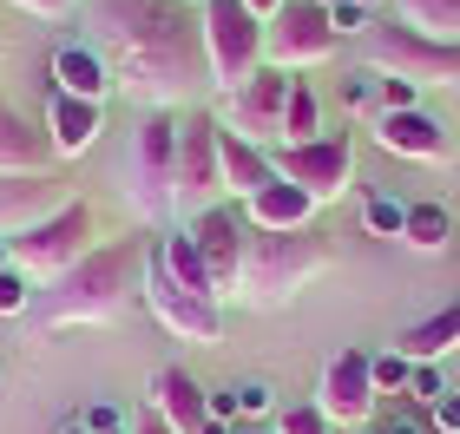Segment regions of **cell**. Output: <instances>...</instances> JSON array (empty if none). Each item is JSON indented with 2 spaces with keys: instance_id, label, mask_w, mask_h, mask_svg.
I'll return each instance as SVG.
<instances>
[{
  "instance_id": "cell-1",
  "label": "cell",
  "mask_w": 460,
  "mask_h": 434,
  "mask_svg": "<svg viewBox=\"0 0 460 434\" xmlns=\"http://www.w3.org/2000/svg\"><path fill=\"white\" fill-rule=\"evenodd\" d=\"M93 47L145 112H178L211 86L204 20L184 0H86Z\"/></svg>"
},
{
  "instance_id": "cell-2",
  "label": "cell",
  "mask_w": 460,
  "mask_h": 434,
  "mask_svg": "<svg viewBox=\"0 0 460 434\" xmlns=\"http://www.w3.org/2000/svg\"><path fill=\"white\" fill-rule=\"evenodd\" d=\"M145 270H152V244H145V237L93 244V251L79 257L66 277H53V283L33 297V316H40V329H86V323H112L119 309L145 289Z\"/></svg>"
},
{
  "instance_id": "cell-3",
  "label": "cell",
  "mask_w": 460,
  "mask_h": 434,
  "mask_svg": "<svg viewBox=\"0 0 460 434\" xmlns=\"http://www.w3.org/2000/svg\"><path fill=\"white\" fill-rule=\"evenodd\" d=\"M329 263H336V244H329L316 224H309V231H250V244H243V297L237 303L277 309V303L296 297L303 283H316Z\"/></svg>"
},
{
  "instance_id": "cell-4",
  "label": "cell",
  "mask_w": 460,
  "mask_h": 434,
  "mask_svg": "<svg viewBox=\"0 0 460 434\" xmlns=\"http://www.w3.org/2000/svg\"><path fill=\"white\" fill-rule=\"evenodd\" d=\"M125 198L145 224L178 211V112H138L132 152H125Z\"/></svg>"
},
{
  "instance_id": "cell-5",
  "label": "cell",
  "mask_w": 460,
  "mask_h": 434,
  "mask_svg": "<svg viewBox=\"0 0 460 434\" xmlns=\"http://www.w3.org/2000/svg\"><path fill=\"white\" fill-rule=\"evenodd\" d=\"M198 20H204V59H211L217 93H237L270 66L263 59V20L250 13L243 0H204Z\"/></svg>"
},
{
  "instance_id": "cell-6",
  "label": "cell",
  "mask_w": 460,
  "mask_h": 434,
  "mask_svg": "<svg viewBox=\"0 0 460 434\" xmlns=\"http://www.w3.org/2000/svg\"><path fill=\"white\" fill-rule=\"evenodd\" d=\"M362 59L375 79H408V86H460V47L447 40H428L402 27V20H382L368 40H362Z\"/></svg>"
},
{
  "instance_id": "cell-7",
  "label": "cell",
  "mask_w": 460,
  "mask_h": 434,
  "mask_svg": "<svg viewBox=\"0 0 460 434\" xmlns=\"http://www.w3.org/2000/svg\"><path fill=\"white\" fill-rule=\"evenodd\" d=\"M86 251H93V204H86V198H66L53 217H40L33 231L13 237V263H20L33 283L66 277Z\"/></svg>"
},
{
  "instance_id": "cell-8",
  "label": "cell",
  "mask_w": 460,
  "mask_h": 434,
  "mask_svg": "<svg viewBox=\"0 0 460 434\" xmlns=\"http://www.w3.org/2000/svg\"><path fill=\"white\" fill-rule=\"evenodd\" d=\"M145 303H152V316L172 329L178 342H198V349H217L224 342V303L204 297V289H184L158 263V244H152V270H145Z\"/></svg>"
},
{
  "instance_id": "cell-9",
  "label": "cell",
  "mask_w": 460,
  "mask_h": 434,
  "mask_svg": "<svg viewBox=\"0 0 460 434\" xmlns=\"http://www.w3.org/2000/svg\"><path fill=\"white\" fill-rule=\"evenodd\" d=\"M342 33L329 27V7H316V0H283V13L263 27V59L283 73H309L323 66V59H336Z\"/></svg>"
},
{
  "instance_id": "cell-10",
  "label": "cell",
  "mask_w": 460,
  "mask_h": 434,
  "mask_svg": "<svg viewBox=\"0 0 460 434\" xmlns=\"http://www.w3.org/2000/svg\"><path fill=\"white\" fill-rule=\"evenodd\" d=\"M277 178L303 184L316 204H336L349 184H355V132H323L309 145H277Z\"/></svg>"
},
{
  "instance_id": "cell-11",
  "label": "cell",
  "mask_w": 460,
  "mask_h": 434,
  "mask_svg": "<svg viewBox=\"0 0 460 434\" xmlns=\"http://www.w3.org/2000/svg\"><path fill=\"white\" fill-rule=\"evenodd\" d=\"M217 119L211 112H191L178 119V217L191 224L198 211H211L217 191H224V158H217Z\"/></svg>"
},
{
  "instance_id": "cell-12",
  "label": "cell",
  "mask_w": 460,
  "mask_h": 434,
  "mask_svg": "<svg viewBox=\"0 0 460 434\" xmlns=\"http://www.w3.org/2000/svg\"><path fill=\"white\" fill-rule=\"evenodd\" d=\"M375 368H368V349H342V356H329L323 382H316V408L336 428H368L375 415Z\"/></svg>"
},
{
  "instance_id": "cell-13",
  "label": "cell",
  "mask_w": 460,
  "mask_h": 434,
  "mask_svg": "<svg viewBox=\"0 0 460 434\" xmlns=\"http://www.w3.org/2000/svg\"><path fill=\"white\" fill-rule=\"evenodd\" d=\"M191 237H198V251L204 263H211V283H217V297H243V244H250V224L243 211H230V204H211V211H198L191 217Z\"/></svg>"
},
{
  "instance_id": "cell-14",
  "label": "cell",
  "mask_w": 460,
  "mask_h": 434,
  "mask_svg": "<svg viewBox=\"0 0 460 434\" xmlns=\"http://www.w3.org/2000/svg\"><path fill=\"white\" fill-rule=\"evenodd\" d=\"M289 79H296V73H283V66H263L257 79H250V86L224 93V126H230V132H243V138H257V145L283 138V106H289Z\"/></svg>"
},
{
  "instance_id": "cell-15",
  "label": "cell",
  "mask_w": 460,
  "mask_h": 434,
  "mask_svg": "<svg viewBox=\"0 0 460 434\" xmlns=\"http://www.w3.org/2000/svg\"><path fill=\"white\" fill-rule=\"evenodd\" d=\"M66 198L73 191L53 172H0V237L13 244L20 231H33L40 217H53Z\"/></svg>"
},
{
  "instance_id": "cell-16",
  "label": "cell",
  "mask_w": 460,
  "mask_h": 434,
  "mask_svg": "<svg viewBox=\"0 0 460 434\" xmlns=\"http://www.w3.org/2000/svg\"><path fill=\"white\" fill-rule=\"evenodd\" d=\"M145 408L152 415H164L178 434H204V421H211V388H198V376L191 368H158L152 376V388H145Z\"/></svg>"
},
{
  "instance_id": "cell-17",
  "label": "cell",
  "mask_w": 460,
  "mask_h": 434,
  "mask_svg": "<svg viewBox=\"0 0 460 434\" xmlns=\"http://www.w3.org/2000/svg\"><path fill=\"white\" fill-rule=\"evenodd\" d=\"M375 145L394 152V158H414V164H441L447 158V126L434 112H421V106L382 112V119H375Z\"/></svg>"
},
{
  "instance_id": "cell-18",
  "label": "cell",
  "mask_w": 460,
  "mask_h": 434,
  "mask_svg": "<svg viewBox=\"0 0 460 434\" xmlns=\"http://www.w3.org/2000/svg\"><path fill=\"white\" fill-rule=\"evenodd\" d=\"M316 211H323V204L309 198L303 184H289V178H270L263 191L243 198V224H250V231H309Z\"/></svg>"
},
{
  "instance_id": "cell-19",
  "label": "cell",
  "mask_w": 460,
  "mask_h": 434,
  "mask_svg": "<svg viewBox=\"0 0 460 434\" xmlns=\"http://www.w3.org/2000/svg\"><path fill=\"white\" fill-rule=\"evenodd\" d=\"M112 86H119V79H112L106 53H99L93 40H73V47H59V53H53V93L106 106V99H112Z\"/></svg>"
},
{
  "instance_id": "cell-20",
  "label": "cell",
  "mask_w": 460,
  "mask_h": 434,
  "mask_svg": "<svg viewBox=\"0 0 460 434\" xmlns=\"http://www.w3.org/2000/svg\"><path fill=\"white\" fill-rule=\"evenodd\" d=\"M53 138L47 126H33L13 99H0V172H53Z\"/></svg>"
},
{
  "instance_id": "cell-21",
  "label": "cell",
  "mask_w": 460,
  "mask_h": 434,
  "mask_svg": "<svg viewBox=\"0 0 460 434\" xmlns=\"http://www.w3.org/2000/svg\"><path fill=\"white\" fill-rule=\"evenodd\" d=\"M99 132H106V106H93V99H66V93H53V99H47V138H53V152H59V158L93 152Z\"/></svg>"
},
{
  "instance_id": "cell-22",
  "label": "cell",
  "mask_w": 460,
  "mask_h": 434,
  "mask_svg": "<svg viewBox=\"0 0 460 434\" xmlns=\"http://www.w3.org/2000/svg\"><path fill=\"white\" fill-rule=\"evenodd\" d=\"M217 126H224V119H217ZM217 158H224V191L230 198H250V191H263V184L277 178V158H270L257 138L230 132V126L217 132Z\"/></svg>"
},
{
  "instance_id": "cell-23",
  "label": "cell",
  "mask_w": 460,
  "mask_h": 434,
  "mask_svg": "<svg viewBox=\"0 0 460 434\" xmlns=\"http://www.w3.org/2000/svg\"><path fill=\"white\" fill-rule=\"evenodd\" d=\"M394 349H402L408 362H447L454 349H460V303L434 309V316H421V323H408Z\"/></svg>"
},
{
  "instance_id": "cell-24",
  "label": "cell",
  "mask_w": 460,
  "mask_h": 434,
  "mask_svg": "<svg viewBox=\"0 0 460 434\" xmlns=\"http://www.w3.org/2000/svg\"><path fill=\"white\" fill-rule=\"evenodd\" d=\"M158 263L172 270L184 289H204V297H217V283H211V263H204V251H198V237H191V224L184 231H172V237H158ZM224 303V297H217Z\"/></svg>"
},
{
  "instance_id": "cell-25",
  "label": "cell",
  "mask_w": 460,
  "mask_h": 434,
  "mask_svg": "<svg viewBox=\"0 0 460 434\" xmlns=\"http://www.w3.org/2000/svg\"><path fill=\"white\" fill-rule=\"evenodd\" d=\"M402 244H408V251H421V257L447 251V244H454V211H447V204H434V198H414V204H408Z\"/></svg>"
},
{
  "instance_id": "cell-26",
  "label": "cell",
  "mask_w": 460,
  "mask_h": 434,
  "mask_svg": "<svg viewBox=\"0 0 460 434\" xmlns=\"http://www.w3.org/2000/svg\"><path fill=\"white\" fill-rule=\"evenodd\" d=\"M394 20L428 40H447V47H460V0H394Z\"/></svg>"
},
{
  "instance_id": "cell-27",
  "label": "cell",
  "mask_w": 460,
  "mask_h": 434,
  "mask_svg": "<svg viewBox=\"0 0 460 434\" xmlns=\"http://www.w3.org/2000/svg\"><path fill=\"white\" fill-rule=\"evenodd\" d=\"M309 138H323V99L296 73V79H289V106H283V138L277 145H309Z\"/></svg>"
},
{
  "instance_id": "cell-28",
  "label": "cell",
  "mask_w": 460,
  "mask_h": 434,
  "mask_svg": "<svg viewBox=\"0 0 460 434\" xmlns=\"http://www.w3.org/2000/svg\"><path fill=\"white\" fill-rule=\"evenodd\" d=\"M362 231H368V237L402 244V231H408V198H388V191L362 198Z\"/></svg>"
},
{
  "instance_id": "cell-29",
  "label": "cell",
  "mask_w": 460,
  "mask_h": 434,
  "mask_svg": "<svg viewBox=\"0 0 460 434\" xmlns=\"http://www.w3.org/2000/svg\"><path fill=\"white\" fill-rule=\"evenodd\" d=\"M368 368H375V395H408V356H402V349H375V356H368Z\"/></svg>"
},
{
  "instance_id": "cell-30",
  "label": "cell",
  "mask_w": 460,
  "mask_h": 434,
  "mask_svg": "<svg viewBox=\"0 0 460 434\" xmlns=\"http://www.w3.org/2000/svg\"><path fill=\"white\" fill-rule=\"evenodd\" d=\"M33 297H40V283L20 270V263H7V270H0V316H27Z\"/></svg>"
},
{
  "instance_id": "cell-31",
  "label": "cell",
  "mask_w": 460,
  "mask_h": 434,
  "mask_svg": "<svg viewBox=\"0 0 460 434\" xmlns=\"http://www.w3.org/2000/svg\"><path fill=\"white\" fill-rule=\"evenodd\" d=\"M329 27H336L342 40H368L382 20H375V7L368 0H342V7H329Z\"/></svg>"
},
{
  "instance_id": "cell-32",
  "label": "cell",
  "mask_w": 460,
  "mask_h": 434,
  "mask_svg": "<svg viewBox=\"0 0 460 434\" xmlns=\"http://www.w3.org/2000/svg\"><path fill=\"white\" fill-rule=\"evenodd\" d=\"M441 395H447L441 362H414V368H408V402H414V408H434Z\"/></svg>"
},
{
  "instance_id": "cell-33",
  "label": "cell",
  "mask_w": 460,
  "mask_h": 434,
  "mask_svg": "<svg viewBox=\"0 0 460 434\" xmlns=\"http://www.w3.org/2000/svg\"><path fill=\"white\" fill-rule=\"evenodd\" d=\"M277 434H336V421H329L316 402H296V408L277 415Z\"/></svg>"
},
{
  "instance_id": "cell-34",
  "label": "cell",
  "mask_w": 460,
  "mask_h": 434,
  "mask_svg": "<svg viewBox=\"0 0 460 434\" xmlns=\"http://www.w3.org/2000/svg\"><path fill=\"white\" fill-rule=\"evenodd\" d=\"M375 99H382V112H408V106H421V86H408V79H382Z\"/></svg>"
},
{
  "instance_id": "cell-35",
  "label": "cell",
  "mask_w": 460,
  "mask_h": 434,
  "mask_svg": "<svg viewBox=\"0 0 460 434\" xmlns=\"http://www.w3.org/2000/svg\"><path fill=\"white\" fill-rule=\"evenodd\" d=\"M428 421H434V434H460V382H447V395L428 408Z\"/></svg>"
},
{
  "instance_id": "cell-36",
  "label": "cell",
  "mask_w": 460,
  "mask_h": 434,
  "mask_svg": "<svg viewBox=\"0 0 460 434\" xmlns=\"http://www.w3.org/2000/svg\"><path fill=\"white\" fill-rule=\"evenodd\" d=\"M270 402H277V395H270V382H243V388H237V415H243V421H263Z\"/></svg>"
},
{
  "instance_id": "cell-37",
  "label": "cell",
  "mask_w": 460,
  "mask_h": 434,
  "mask_svg": "<svg viewBox=\"0 0 460 434\" xmlns=\"http://www.w3.org/2000/svg\"><path fill=\"white\" fill-rule=\"evenodd\" d=\"M375 434H434V421H428V408H414V402H408L402 415H394L388 428H375Z\"/></svg>"
},
{
  "instance_id": "cell-38",
  "label": "cell",
  "mask_w": 460,
  "mask_h": 434,
  "mask_svg": "<svg viewBox=\"0 0 460 434\" xmlns=\"http://www.w3.org/2000/svg\"><path fill=\"white\" fill-rule=\"evenodd\" d=\"M7 7H20V13H33V20H66L79 0H7Z\"/></svg>"
},
{
  "instance_id": "cell-39",
  "label": "cell",
  "mask_w": 460,
  "mask_h": 434,
  "mask_svg": "<svg viewBox=\"0 0 460 434\" xmlns=\"http://www.w3.org/2000/svg\"><path fill=\"white\" fill-rule=\"evenodd\" d=\"M342 106H349V112H368V106H375V79H355V73H349V79H342Z\"/></svg>"
},
{
  "instance_id": "cell-40",
  "label": "cell",
  "mask_w": 460,
  "mask_h": 434,
  "mask_svg": "<svg viewBox=\"0 0 460 434\" xmlns=\"http://www.w3.org/2000/svg\"><path fill=\"white\" fill-rule=\"evenodd\" d=\"M211 421H224V428L243 421V415H237V388H217V395H211Z\"/></svg>"
},
{
  "instance_id": "cell-41",
  "label": "cell",
  "mask_w": 460,
  "mask_h": 434,
  "mask_svg": "<svg viewBox=\"0 0 460 434\" xmlns=\"http://www.w3.org/2000/svg\"><path fill=\"white\" fill-rule=\"evenodd\" d=\"M79 421H86L93 434H112V428H125V421H119V408H106V402H93V408H86Z\"/></svg>"
},
{
  "instance_id": "cell-42",
  "label": "cell",
  "mask_w": 460,
  "mask_h": 434,
  "mask_svg": "<svg viewBox=\"0 0 460 434\" xmlns=\"http://www.w3.org/2000/svg\"><path fill=\"white\" fill-rule=\"evenodd\" d=\"M132 434H178L164 415H152V408H138V421H132Z\"/></svg>"
},
{
  "instance_id": "cell-43",
  "label": "cell",
  "mask_w": 460,
  "mask_h": 434,
  "mask_svg": "<svg viewBox=\"0 0 460 434\" xmlns=\"http://www.w3.org/2000/svg\"><path fill=\"white\" fill-rule=\"evenodd\" d=\"M243 7H250V13H257V20H263V27H270V20H277V13H283V0H243Z\"/></svg>"
},
{
  "instance_id": "cell-44",
  "label": "cell",
  "mask_w": 460,
  "mask_h": 434,
  "mask_svg": "<svg viewBox=\"0 0 460 434\" xmlns=\"http://www.w3.org/2000/svg\"><path fill=\"white\" fill-rule=\"evenodd\" d=\"M230 434H277V421H237Z\"/></svg>"
},
{
  "instance_id": "cell-45",
  "label": "cell",
  "mask_w": 460,
  "mask_h": 434,
  "mask_svg": "<svg viewBox=\"0 0 460 434\" xmlns=\"http://www.w3.org/2000/svg\"><path fill=\"white\" fill-rule=\"evenodd\" d=\"M53 434H93V428H86V421H79V415H73V421H59Z\"/></svg>"
},
{
  "instance_id": "cell-46",
  "label": "cell",
  "mask_w": 460,
  "mask_h": 434,
  "mask_svg": "<svg viewBox=\"0 0 460 434\" xmlns=\"http://www.w3.org/2000/svg\"><path fill=\"white\" fill-rule=\"evenodd\" d=\"M7 263H13V244H7V237H0V270H7Z\"/></svg>"
},
{
  "instance_id": "cell-47",
  "label": "cell",
  "mask_w": 460,
  "mask_h": 434,
  "mask_svg": "<svg viewBox=\"0 0 460 434\" xmlns=\"http://www.w3.org/2000/svg\"><path fill=\"white\" fill-rule=\"evenodd\" d=\"M336 434H375V428H336Z\"/></svg>"
},
{
  "instance_id": "cell-48",
  "label": "cell",
  "mask_w": 460,
  "mask_h": 434,
  "mask_svg": "<svg viewBox=\"0 0 460 434\" xmlns=\"http://www.w3.org/2000/svg\"><path fill=\"white\" fill-rule=\"evenodd\" d=\"M316 7H342V0H316Z\"/></svg>"
},
{
  "instance_id": "cell-49",
  "label": "cell",
  "mask_w": 460,
  "mask_h": 434,
  "mask_svg": "<svg viewBox=\"0 0 460 434\" xmlns=\"http://www.w3.org/2000/svg\"><path fill=\"white\" fill-rule=\"evenodd\" d=\"M184 7H204V0H184Z\"/></svg>"
},
{
  "instance_id": "cell-50",
  "label": "cell",
  "mask_w": 460,
  "mask_h": 434,
  "mask_svg": "<svg viewBox=\"0 0 460 434\" xmlns=\"http://www.w3.org/2000/svg\"><path fill=\"white\" fill-rule=\"evenodd\" d=\"M112 434H132V428H112Z\"/></svg>"
},
{
  "instance_id": "cell-51",
  "label": "cell",
  "mask_w": 460,
  "mask_h": 434,
  "mask_svg": "<svg viewBox=\"0 0 460 434\" xmlns=\"http://www.w3.org/2000/svg\"><path fill=\"white\" fill-rule=\"evenodd\" d=\"M368 7H375V0H368Z\"/></svg>"
}]
</instances>
